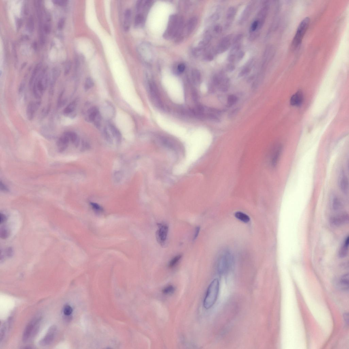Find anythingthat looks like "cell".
I'll return each instance as SVG.
<instances>
[{
    "mask_svg": "<svg viewBox=\"0 0 349 349\" xmlns=\"http://www.w3.org/2000/svg\"><path fill=\"white\" fill-rule=\"evenodd\" d=\"M219 290V282L215 279L208 286L204 301V306L208 309L212 307L217 301Z\"/></svg>",
    "mask_w": 349,
    "mask_h": 349,
    "instance_id": "1",
    "label": "cell"
},
{
    "mask_svg": "<svg viewBox=\"0 0 349 349\" xmlns=\"http://www.w3.org/2000/svg\"><path fill=\"white\" fill-rule=\"evenodd\" d=\"M48 79L46 71H43L36 78L33 86L34 96L37 99H40L48 86Z\"/></svg>",
    "mask_w": 349,
    "mask_h": 349,
    "instance_id": "2",
    "label": "cell"
},
{
    "mask_svg": "<svg viewBox=\"0 0 349 349\" xmlns=\"http://www.w3.org/2000/svg\"><path fill=\"white\" fill-rule=\"evenodd\" d=\"M182 18L176 15H171L170 16L168 26L164 33V37L169 39L177 36L182 30Z\"/></svg>",
    "mask_w": 349,
    "mask_h": 349,
    "instance_id": "3",
    "label": "cell"
},
{
    "mask_svg": "<svg viewBox=\"0 0 349 349\" xmlns=\"http://www.w3.org/2000/svg\"><path fill=\"white\" fill-rule=\"evenodd\" d=\"M310 22V18L307 17L300 23L293 40L292 46L294 48H297L302 42L304 37L308 29Z\"/></svg>",
    "mask_w": 349,
    "mask_h": 349,
    "instance_id": "4",
    "label": "cell"
},
{
    "mask_svg": "<svg viewBox=\"0 0 349 349\" xmlns=\"http://www.w3.org/2000/svg\"><path fill=\"white\" fill-rule=\"evenodd\" d=\"M41 318H36L32 320L26 326L24 330L23 341L24 343L27 342L37 333L38 330L39 324L41 321Z\"/></svg>",
    "mask_w": 349,
    "mask_h": 349,
    "instance_id": "5",
    "label": "cell"
},
{
    "mask_svg": "<svg viewBox=\"0 0 349 349\" xmlns=\"http://www.w3.org/2000/svg\"><path fill=\"white\" fill-rule=\"evenodd\" d=\"M158 229L156 232V238L158 243L161 246H165L167 241L169 227L167 224L158 223L157 224Z\"/></svg>",
    "mask_w": 349,
    "mask_h": 349,
    "instance_id": "6",
    "label": "cell"
},
{
    "mask_svg": "<svg viewBox=\"0 0 349 349\" xmlns=\"http://www.w3.org/2000/svg\"><path fill=\"white\" fill-rule=\"evenodd\" d=\"M231 256L229 253H225L221 255L218 260V269L220 273L225 272L229 267L231 262Z\"/></svg>",
    "mask_w": 349,
    "mask_h": 349,
    "instance_id": "7",
    "label": "cell"
},
{
    "mask_svg": "<svg viewBox=\"0 0 349 349\" xmlns=\"http://www.w3.org/2000/svg\"><path fill=\"white\" fill-rule=\"evenodd\" d=\"M57 330V328L55 325L51 326L49 328L46 335L40 341L39 343L40 346H45L51 344L54 340Z\"/></svg>",
    "mask_w": 349,
    "mask_h": 349,
    "instance_id": "8",
    "label": "cell"
},
{
    "mask_svg": "<svg viewBox=\"0 0 349 349\" xmlns=\"http://www.w3.org/2000/svg\"><path fill=\"white\" fill-rule=\"evenodd\" d=\"M40 101H31L28 104L26 109V114L28 120L31 121L34 118L35 113L40 106Z\"/></svg>",
    "mask_w": 349,
    "mask_h": 349,
    "instance_id": "9",
    "label": "cell"
},
{
    "mask_svg": "<svg viewBox=\"0 0 349 349\" xmlns=\"http://www.w3.org/2000/svg\"><path fill=\"white\" fill-rule=\"evenodd\" d=\"M231 42L232 37L231 36H226L223 38L217 46L216 50L217 53L221 54L226 52L231 46Z\"/></svg>",
    "mask_w": 349,
    "mask_h": 349,
    "instance_id": "10",
    "label": "cell"
},
{
    "mask_svg": "<svg viewBox=\"0 0 349 349\" xmlns=\"http://www.w3.org/2000/svg\"><path fill=\"white\" fill-rule=\"evenodd\" d=\"M339 177V189L343 193L346 194L348 192L349 182L348 177L343 169H341Z\"/></svg>",
    "mask_w": 349,
    "mask_h": 349,
    "instance_id": "11",
    "label": "cell"
},
{
    "mask_svg": "<svg viewBox=\"0 0 349 349\" xmlns=\"http://www.w3.org/2000/svg\"><path fill=\"white\" fill-rule=\"evenodd\" d=\"M283 151V147L279 144L275 146L271 158V164L273 167H276L280 159Z\"/></svg>",
    "mask_w": 349,
    "mask_h": 349,
    "instance_id": "12",
    "label": "cell"
},
{
    "mask_svg": "<svg viewBox=\"0 0 349 349\" xmlns=\"http://www.w3.org/2000/svg\"><path fill=\"white\" fill-rule=\"evenodd\" d=\"M348 221V215L346 213H344L338 216L332 217L331 222L333 225L340 226L346 224Z\"/></svg>",
    "mask_w": 349,
    "mask_h": 349,
    "instance_id": "13",
    "label": "cell"
},
{
    "mask_svg": "<svg viewBox=\"0 0 349 349\" xmlns=\"http://www.w3.org/2000/svg\"><path fill=\"white\" fill-rule=\"evenodd\" d=\"M60 73H61V71L59 69L57 68H55L53 69L52 79L50 81V88L49 90V94L51 96L53 95L54 86H55L57 80L60 76Z\"/></svg>",
    "mask_w": 349,
    "mask_h": 349,
    "instance_id": "14",
    "label": "cell"
},
{
    "mask_svg": "<svg viewBox=\"0 0 349 349\" xmlns=\"http://www.w3.org/2000/svg\"><path fill=\"white\" fill-rule=\"evenodd\" d=\"M255 2L254 1L251 2L245 9L239 20V23L242 24L248 19L250 16L254 8Z\"/></svg>",
    "mask_w": 349,
    "mask_h": 349,
    "instance_id": "15",
    "label": "cell"
},
{
    "mask_svg": "<svg viewBox=\"0 0 349 349\" xmlns=\"http://www.w3.org/2000/svg\"><path fill=\"white\" fill-rule=\"evenodd\" d=\"M70 141L69 138L65 135L60 137L56 143L58 151L60 152L65 151L68 146Z\"/></svg>",
    "mask_w": 349,
    "mask_h": 349,
    "instance_id": "16",
    "label": "cell"
},
{
    "mask_svg": "<svg viewBox=\"0 0 349 349\" xmlns=\"http://www.w3.org/2000/svg\"><path fill=\"white\" fill-rule=\"evenodd\" d=\"M132 11L130 9H126L124 12L123 27L126 31H129L130 28Z\"/></svg>",
    "mask_w": 349,
    "mask_h": 349,
    "instance_id": "17",
    "label": "cell"
},
{
    "mask_svg": "<svg viewBox=\"0 0 349 349\" xmlns=\"http://www.w3.org/2000/svg\"><path fill=\"white\" fill-rule=\"evenodd\" d=\"M236 14V9L234 7H231L228 9L226 14V21L225 27L228 28L232 22Z\"/></svg>",
    "mask_w": 349,
    "mask_h": 349,
    "instance_id": "18",
    "label": "cell"
},
{
    "mask_svg": "<svg viewBox=\"0 0 349 349\" xmlns=\"http://www.w3.org/2000/svg\"><path fill=\"white\" fill-rule=\"evenodd\" d=\"M303 100V93L301 91H298L291 97L290 100V104L293 106H300L302 103Z\"/></svg>",
    "mask_w": 349,
    "mask_h": 349,
    "instance_id": "19",
    "label": "cell"
},
{
    "mask_svg": "<svg viewBox=\"0 0 349 349\" xmlns=\"http://www.w3.org/2000/svg\"><path fill=\"white\" fill-rule=\"evenodd\" d=\"M64 134L69 138L70 140L76 148L79 147L80 145V140L76 133L72 131H67L64 133Z\"/></svg>",
    "mask_w": 349,
    "mask_h": 349,
    "instance_id": "20",
    "label": "cell"
},
{
    "mask_svg": "<svg viewBox=\"0 0 349 349\" xmlns=\"http://www.w3.org/2000/svg\"><path fill=\"white\" fill-rule=\"evenodd\" d=\"M349 237H347L339 252V256L341 258L346 257L348 253Z\"/></svg>",
    "mask_w": 349,
    "mask_h": 349,
    "instance_id": "21",
    "label": "cell"
},
{
    "mask_svg": "<svg viewBox=\"0 0 349 349\" xmlns=\"http://www.w3.org/2000/svg\"><path fill=\"white\" fill-rule=\"evenodd\" d=\"M109 128L113 136L116 139L117 142L118 143H120L122 139V135L119 130L112 124H109Z\"/></svg>",
    "mask_w": 349,
    "mask_h": 349,
    "instance_id": "22",
    "label": "cell"
},
{
    "mask_svg": "<svg viewBox=\"0 0 349 349\" xmlns=\"http://www.w3.org/2000/svg\"><path fill=\"white\" fill-rule=\"evenodd\" d=\"M332 205L334 210L335 211L340 210L343 206L342 201L338 196L336 195L332 197Z\"/></svg>",
    "mask_w": 349,
    "mask_h": 349,
    "instance_id": "23",
    "label": "cell"
},
{
    "mask_svg": "<svg viewBox=\"0 0 349 349\" xmlns=\"http://www.w3.org/2000/svg\"><path fill=\"white\" fill-rule=\"evenodd\" d=\"M339 284L341 288L344 291L348 292L349 274L346 273L342 276L339 280Z\"/></svg>",
    "mask_w": 349,
    "mask_h": 349,
    "instance_id": "24",
    "label": "cell"
},
{
    "mask_svg": "<svg viewBox=\"0 0 349 349\" xmlns=\"http://www.w3.org/2000/svg\"><path fill=\"white\" fill-rule=\"evenodd\" d=\"M88 120L89 121L93 122L99 115L98 109L95 107L90 108L88 111Z\"/></svg>",
    "mask_w": 349,
    "mask_h": 349,
    "instance_id": "25",
    "label": "cell"
},
{
    "mask_svg": "<svg viewBox=\"0 0 349 349\" xmlns=\"http://www.w3.org/2000/svg\"><path fill=\"white\" fill-rule=\"evenodd\" d=\"M77 104L76 100L72 102L64 109L63 112L64 114L65 115H68L72 113L76 109Z\"/></svg>",
    "mask_w": 349,
    "mask_h": 349,
    "instance_id": "26",
    "label": "cell"
},
{
    "mask_svg": "<svg viewBox=\"0 0 349 349\" xmlns=\"http://www.w3.org/2000/svg\"><path fill=\"white\" fill-rule=\"evenodd\" d=\"M197 19L195 17L191 18L189 20L186 26V29L188 34H189L194 31L197 26Z\"/></svg>",
    "mask_w": 349,
    "mask_h": 349,
    "instance_id": "27",
    "label": "cell"
},
{
    "mask_svg": "<svg viewBox=\"0 0 349 349\" xmlns=\"http://www.w3.org/2000/svg\"><path fill=\"white\" fill-rule=\"evenodd\" d=\"M41 66V64H37L35 68L34 69L33 72H32L29 82V86L30 88H31L32 87V85H33L35 79L36 78V77L37 73L40 70Z\"/></svg>",
    "mask_w": 349,
    "mask_h": 349,
    "instance_id": "28",
    "label": "cell"
},
{
    "mask_svg": "<svg viewBox=\"0 0 349 349\" xmlns=\"http://www.w3.org/2000/svg\"><path fill=\"white\" fill-rule=\"evenodd\" d=\"M144 22V16L142 14L139 13L137 14L135 20L134 25L135 27H139L142 26Z\"/></svg>",
    "mask_w": 349,
    "mask_h": 349,
    "instance_id": "29",
    "label": "cell"
},
{
    "mask_svg": "<svg viewBox=\"0 0 349 349\" xmlns=\"http://www.w3.org/2000/svg\"><path fill=\"white\" fill-rule=\"evenodd\" d=\"M236 218L245 223H248L250 221V218L247 214L240 212H237L235 214Z\"/></svg>",
    "mask_w": 349,
    "mask_h": 349,
    "instance_id": "30",
    "label": "cell"
},
{
    "mask_svg": "<svg viewBox=\"0 0 349 349\" xmlns=\"http://www.w3.org/2000/svg\"><path fill=\"white\" fill-rule=\"evenodd\" d=\"M65 90H63L60 92V94L58 96L57 101V107L58 108H60L61 107L64 106L67 102V100L66 99L63 100V96L64 95Z\"/></svg>",
    "mask_w": 349,
    "mask_h": 349,
    "instance_id": "31",
    "label": "cell"
},
{
    "mask_svg": "<svg viewBox=\"0 0 349 349\" xmlns=\"http://www.w3.org/2000/svg\"><path fill=\"white\" fill-rule=\"evenodd\" d=\"M182 257V254H179L172 258L169 262L168 266L169 268L174 267L180 261Z\"/></svg>",
    "mask_w": 349,
    "mask_h": 349,
    "instance_id": "32",
    "label": "cell"
},
{
    "mask_svg": "<svg viewBox=\"0 0 349 349\" xmlns=\"http://www.w3.org/2000/svg\"><path fill=\"white\" fill-rule=\"evenodd\" d=\"M94 86V83L93 80L90 77H88L86 79L84 84V89L86 91H87L90 89Z\"/></svg>",
    "mask_w": 349,
    "mask_h": 349,
    "instance_id": "33",
    "label": "cell"
},
{
    "mask_svg": "<svg viewBox=\"0 0 349 349\" xmlns=\"http://www.w3.org/2000/svg\"><path fill=\"white\" fill-rule=\"evenodd\" d=\"M175 291V288L172 285H168L164 288L162 290V292L165 295H171L174 293Z\"/></svg>",
    "mask_w": 349,
    "mask_h": 349,
    "instance_id": "34",
    "label": "cell"
},
{
    "mask_svg": "<svg viewBox=\"0 0 349 349\" xmlns=\"http://www.w3.org/2000/svg\"><path fill=\"white\" fill-rule=\"evenodd\" d=\"M237 101L238 98L236 96L234 95L229 96L227 99L228 106L229 107L232 106L237 102Z\"/></svg>",
    "mask_w": 349,
    "mask_h": 349,
    "instance_id": "35",
    "label": "cell"
},
{
    "mask_svg": "<svg viewBox=\"0 0 349 349\" xmlns=\"http://www.w3.org/2000/svg\"><path fill=\"white\" fill-rule=\"evenodd\" d=\"M27 26L28 29L31 32L35 29V24L33 18L32 16H30L28 20Z\"/></svg>",
    "mask_w": 349,
    "mask_h": 349,
    "instance_id": "36",
    "label": "cell"
},
{
    "mask_svg": "<svg viewBox=\"0 0 349 349\" xmlns=\"http://www.w3.org/2000/svg\"><path fill=\"white\" fill-rule=\"evenodd\" d=\"M192 76L193 81L197 83L199 82L201 80L200 73L197 70H194L192 71Z\"/></svg>",
    "mask_w": 349,
    "mask_h": 349,
    "instance_id": "37",
    "label": "cell"
},
{
    "mask_svg": "<svg viewBox=\"0 0 349 349\" xmlns=\"http://www.w3.org/2000/svg\"><path fill=\"white\" fill-rule=\"evenodd\" d=\"M90 205H91L92 209L97 213H100L103 212V209L102 207L100 206L98 204L95 203H90Z\"/></svg>",
    "mask_w": 349,
    "mask_h": 349,
    "instance_id": "38",
    "label": "cell"
},
{
    "mask_svg": "<svg viewBox=\"0 0 349 349\" xmlns=\"http://www.w3.org/2000/svg\"><path fill=\"white\" fill-rule=\"evenodd\" d=\"M104 136L105 139L107 141V142H108L109 144H112L113 143V139L112 137H111L110 134H109L108 130H107V128H105L104 130Z\"/></svg>",
    "mask_w": 349,
    "mask_h": 349,
    "instance_id": "39",
    "label": "cell"
},
{
    "mask_svg": "<svg viewBox=\"0 0 349 349\" xmlns=\"http://www.w3.org/2000/svg\"><path fill=\"white\" fill-rule=\"evenodd\" d=\"M73 309L70 305H66L63 308V313L66 316H68L72 313Z\"/></svg>",
    "mask_w": 349,
    "mask_h": 349,
    "instance_id": "40",
    "label": "cell"
},
{
    "mask_svg": "<svg viewBox=\"0 0 349 349\" xmlns=\"http://www.w3.org/2000/svg\"><path fill=\"white\" fill-rule=\"evenodd\" d=\"M9 233L8 230L5 227L1 228V236L2 238L6 239L8 237Z\"/></svg>",
    "mask_w": 349,
    "mask_h": 349,
    "instance_id": "41",
    "label": "cell"
},
{
    "mask_svg": "<svg viewBox=\"0 0 349 349\" xmlns=\"http://www.w3.org/2000/svg\"><path fill=\"white\" fill-rule=\"evenodd\" d=\"M251 71V68L250 67L247 66L243 68L242 70L241 71L240 73H239V76L240 77H242L246 75L250 72Z\"/></svg>",
    "mask_w": 349,
    "mask_h": 349,
    "instance_id": "42",
    "label": "cell"
},
{
    "mask_svg": "<svg viewBox=\"0 0 349 349\" xmlns=\"http://www.w3.org/2000/svg\"><path fill=\"white\" fill-rule=\"evenodd\" d=\"M222 30V26L220 25H215L213 28V33L215 35H219L221 33Z\"/></svg>",
    "mask_w": 349,
    "mask_h": 349,
    "instance_id": "43",
    "label": "cell"
},
{
    "mask_svg": "<svg viewBox=\"0 0 349 349\" xmlns=\"http://www.w3.org/2000/svg\"><path fill=\"white\" fill-rule=\"evenodd\" d=\"M71 62L70 61H68L66 65L65 71H64V75H67L69 74L71 70Z\"/></svg>",
    "mask_w": 349,
    "mask_h": 349,
    "instance_id": "44",
    "label": "cell"
},
{
    "mask_svg": "<svg viewBox=\"0 0 349 349\" xmlns=\"http://www.w3.org/2000/svg\"><path fill=\"white\" fill-rule=\"evenodd\" d=\"M122 173L120 171H116L114 173V178L116 182H118L121 180L122 178Z\"/></svg>",
    "mask_w": 349,
    "mask_h": 349,
    "instance_id": "45",
    "label": "cell"
},
{
    "mask_svg": "<svg viewBox=\"0 0 349 349\" xmlns=\"http://www.w3.org/2000/svg\"><path fill=\"white\" fill-rule=\"evenodd\" d=\"M65 24V19L64 18L60 19L58 23L57 27L58 29L61 30L63 29Z\"/></svg>",
    "mask_w": 349,
    "mask_h": 349,
    "instance_id": "46",
    "label": "cell"
},
{
    "mask_svg": "<svg viewBox=\"0 0 349 349\" xmlns=\"http://www.w3.org/2000/svg\"><path fill=\"white\" fill-rule=\"evenodd\" d=\"M90 147L89 144L86 141H83L82 143L81 150L83 151L89 150Z\"/></svg>",
    "mask_w": 349,
    "mask_h": 349,
    "instance_id": "47",
    "label": "cell"
},
{
    "mask_svg": "<svg viewBox=\"0 0 349 349\" xmlns=\"http://www.w3.org/2000/svg\"><path fill=\"white\" fill-rule=\"evenodd\" d=\"M51 108V104H49L47 106L46 108L44 110H43V116L45 117L49 113Z\"/></svg>",
    "mask_w": 349,
    "mask_h": 349,
    "instance_id": "48",
    "label": "cell"
},
{
    "mask_svg": "<svg viewBox=\"0 0 349 349\" xmlns=\"http://www.w3.org/2000/svg\"><path fill=\"white\" fill-rule=\"evenodd\" d=\"M43 29L45 33L48 34L50 33L51 31V26L49 24H45L43 26Z\"/></svg>",
    "mask_w": 349,
    "mask_h": 349,
    "instance_id": "49",
    "label": "cell"
},
{
    "mask_svg": "<svg viewBox=\"0 0 349 349\" xmlns=\"http://www.w3.org/2000/svg\"><path fill=\"white\" fill-rule=\"evenodd\" d=\"M53 3L56 5H65L67 3V1H63V0H55L53 1Z\"/></svg>",
    "mask_w": 349,
    "mask_h": 349,
    "instance_id": "50",
    "label": "cell"
},
{
    "mask_svg": "<svg viewBox=\"0 0 349 349\" xmlns=\"http://www.w3.org/2000/svg\"><path fill=\"white\" fill-rule=\"evenodd\" d=\"M25 83L24 82H22L20 83L18 88L19 93H21V92H23L24 88H25Z\"/></svg>",
    "mask_w": 349,
    "mask_h": 349,
    "instance_id": "51",
    "label": "cell"
},
{
    "mask_svg": "<svg viewBox=\"0 0 349 349\" xmlns=\"http://www.w3.org/2000/svg\"><path fill=\"white\" fill-rule=\"evenodd\" d=\"M185 69V66L184 64H181L179 65L177 68V70L179 73L184 72Z\"/></svg>",
    "mask_w": 349,
    "mask_h": 349,
    "instance_id": "52",
    "label": "cell"
},
{
    "mask_svg": "<svg viewBox=\"0 0 349 349\" xmlns=\"http://www.w3.org/2000/svg\"><path fill=\"white\" fill-rule=\"evenodd\" d=\"M343 319H344V321L346 326H348L349 322V316L348 313H345L343 315Z\"/></svg>",
    "mask_w": 349,
    "mask_h": 349,
    "instance_id": "53",
    "label": "cell"
},
{
    "mask_svg": "<svg viewBox=\"0 0 349 349\" xmlns=\"http://www.w3.org/2000/svg\"><path fill=\"white\" fill-rule=\"evenodd\" d=\"M200 230V227L199 226H197L196 227L195 229V234L193 236V240H195L199 235V233Z\"/></svg>",
    "mask_w": 349,
    "mask_h": 349,
    "instance_id": "54",
    "label": "cell"
},
{
    "mask_svg": "<svg viewBox=\"0 0 349 349\" xmlns=\"http://www.w3.org/2000/svg\"><path fill=\"white\" fill-rule=\"evenodd\" d=\"M0 188H1V190L5 192L9 191L8 189V188L7 186H5V185L3 184V183L1 181V183H0Z\"/></svg>",
    "mask_w": 349,
    "mask_h": 349,
    "instance_id": "55",
    "label": "cell"
},
{
    "mask_svg": "<svg viewBox=\"0 0 349 349\" xmlns=\"http://www.w3.org/2000/svg\"><path fill=\"white\" fill-rule=\"evenodd\" d=\"M235 69L234 65L232 64H229L226 67V69L229 72L232 71L234 70Z\"/></svg>",
    "mask_w": 349,
    "mask_h": 349,
    "instance_id": "56",
    "label": "cell"
},
{
    "mask_svg": "<svg viewBox=\"0 0 349 349\" xmlns=\"http://www.w3.org/2000/svg\"><path fill=\"white\" fill-rule=\"evenodd\" d=\"M239 109H236L235 110H234L233 111L230 113L229 115V117L230 118H232L234 116L236 115L238 112Z\"/></svg>",
    "mask_w": 349,
    "mask_h": 349,
    "instance_id": "57",
    "label": "cell"
},
{
    "mask_svg": "<svg viewBox=\"0 0 349 349\" xmlns=\"http://www.w3.org/2000/svg\"><path fill=\"white\" fill-rule=\"evenodd\" d=\"M7 219L6 216L5 214L1 213V218H0V223L1 224L5 222Z\"/></svg>",
    "mask_w": 349,
    "mask_h": 349,
    "instance_id": "58",
    "label": "cell"
},
{
    "mask_svg": "<svg viewBox=\"0 0 349 349\" xmlns=\"http://www.w3.org/2000/svg\"><path fill=\"white\" fill-rule=\"evenodd\" d=\"M22 25V20L18 18L16 20L17 29L18 30L21 27Z\"/></svg>",
    "mask_w": 349,
    "mask_h": 349,
    "instance_id": "59",
    "label": "cell"
},
{
    "mask_svg": "<svg viewBox=\"0 0 349 349\" xmlns=\"http://www.w3.org/2000/svg\"><path fill=\"white\" fill-rule=\"evenodd\" d=\"M33 48L35 50H37V44L36 42H35L33 43Z\"/></svg>",
    "mask_w": 349,
    "mask_h": 349,
    "instance_id": "60",
    "label": "cell"
},
{
    "mask_svg": "<svg viewBox=\"0 0 349 349\" xmlns=\"http://www.w3.org/2000/svg\"><path fill=\"white\" fill-rule=\"evenodd\" d=\"M26 65H27V63H26V62H24V63L21 66V69H23L24 67H25Z\"/></svg>",
    "mask_w": 349,
    "mask_h": 349,
    "instance_id": "61",
    "label": "cell"
}]
</instances>
